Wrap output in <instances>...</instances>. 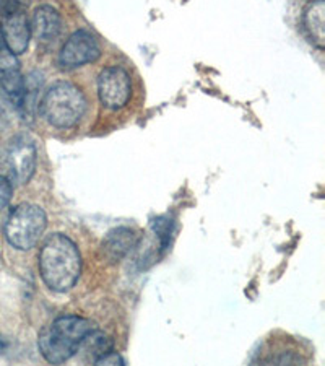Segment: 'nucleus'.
<instances>
[{"mask_svg": "<svg viewBox=\"0 0 325 366\" xmlns=\"http://www.w3.org/2000/svg\"><path fill=\"white\" fill-rule=\"evenodd\" d=\"M88 103L84 92L69 81H57L44 93L39 113L47 124L57 129L75 127L86 113Z\"/></svg>", "mask_w": 325, "mask_h": 366, "instance_id": "nucleus-3", "label": "nucleus"}, {"mask_svg": "<svg viewBox=\"0 0 325 366\" xmlns=\"http://www.w3.org/2000/svg\"><path fill=\"white\" fill-rule=\"evenodd\" d=\"M306 2H314V0H306Z\"/></svg>", "mask_w": 325, "mask_h": 366, "instance_id": "nucleus-18", "label": "nucleus"}, {"mask_svg": "<svg viewBox=\"0 0 325 366\" xmlns=\"http://www.w3.org/2000/svg\"><path fill=\"white\" fill-rule=\"evenodd\" d=\"M94 365H126V362H124L121 355H117L116 352H109L106 353V355H103L101 358H98L96 362H94Z\"/></svg>", "mask_w": 325, "mask_h": 366, "instance_id": "nucleus-16", "label": "nucleus"}, {"mask_svg": "<svg viewBox=\"0 0 325 366\" xmlns=\"http://www.w3.org/2000/svg\"><path fill=\"white\" fill-rule=\"evenodd\" d=\"M39 272L52 292L64 293L75 287L81 272L79 247L65 234L47 236L39 251Z\"/></svg>", "mask_w": 325, "mask_h": 366, "instance_id": "nucleus-1", "label": "nucleus"}, {"mask_svg": "<svg viewBox=\"0 0 325 366\" xmlns=\"http://www.w3.org/2000/svg\"><path fill=\"white\" fill-rule=\"evenodd\" d=\"M31 0H0V19L16 14H25Z\"/></svg>", "mask_w": 325, "mask_h": 366, "instance_id": "nucleus-14", "label": "nucleus"}, {"mask_svg": "<svg viewBox=\"0 0 325 366\" xmlns=\"http://www.w3.org/2000/svg\"><path fill=\"white\" fill-rule=\"evenodd\" d=\"M303 25L304 29L309 34L311 43L314 44L317 49H324L325 47V4L324 0H314L309 2L304 15H303Z\"/></svg>", "mask_w": 325, "mask_h": 366, "instance_id": "nucleus-11", "label": "nucleus"}, {"mask_svg": "<svg viewBox=\"0 0 325 366\" xmlns=\"http://www.w3.org/2000/svg\"><path fill=\"white\" fill-rule=\"evenodd\" d=\"M46 227L47 217L41 207L21 204L10 212L4 227V234L16 249L28 251L38 244Z\"/></svg>", "mask_w": 325, "mask_h": 366, "instance_id": "nucleus-4", "label": "nucleus"}, {"mask_svg": "<svg viewBox=\"0 0 325 366\" xmlns=\"http://www.w3.org/2000/svg\"><path fill=\"white\" fill-rule=\"evenodd\" d=\"M5 347H7V344H5V339L0 335V353L5 350Z\"/></svg>", "mask_w": 325, "mask_h": 366, "instance_id": "nucleus-17", "label": "nucleus"}, {"mask_svg": "<svg viewBox=\"0 0 325 366\" xmlns=\"http://www.w3.org/2000/svg\"><path fill=\"white\" fill-rule=\"evenodd\" d=\"M11 194H14V187H11L10 179L5 178V176H0V212L9 205Z\"/></svg>", "mask_w": 325, "mask_h": 366, "instance_id": "nucleus-15", "label": "nucleus"}, {"mask_svg": "<svg viewBox=\"0 0 325 366\" xmlns=\"http://www.w3.org/2000/svg\"><path fill=\"white\" fill-rule=\"evenodd\" d=\"M79 352H84L86 355V360H93L96 362L98 358H101L106 353L112 352V340L101 330L91 329L86 334V337L81 342Z\"/></svg>", "mask_w": 325, "mask_h": 366, "instance_id": "nucleus-12", "label": "nucleus"}, {"mask_svg": "<svg viewBox=\"0 0 325 366\" xmlns=\"http://www.w3.org/2000/svg\"><path fill=\"white\" fill-rule=\"evenodd\" d=\"M93 324L80 316H61L41 330L38 347L47 363L62 365L79 353L81 342Z\"/></svg>", "mask_w": 325, "mask_h": 366, "instance_id": "nucleus-2", "label": "nucleus"}, {"mask_svg": "<svg viewBox=\"0 0 325 366\" xmlns=\"http://www.w3.org/2000/svg\"><path fill=\"white\" fill-rule=\"evenodd\" d=\"M29 26H31V36H34L39 44H51L62 31V19L51 5H41L34 10Z\"/></svg>", "mask_w": 325, "mask_h": 366, "instance_id": "nucleus-9", "label": "nucleus"}, {"mask_svg": "<svg viewBox=\"0 0 325 366\" xmlns=\"http://www.w3.org/2000/svg\"><path fill=\"white\" fill-rule=\"evenodd\" d=\"M101 57V47L90 31L80 29L74 33L59 52V66L64 70H74L86 64L96 62Z\"/></svg>", "mask_w": 325, "mask_h": 366, "instance_id": "nucleus-5", "label": "nucleus"}, {"mask_svg": "<svg viewBox=\"0 0 325 366\" xmlns=\"http://www.w3.org/2000/svg\"><path fill=\"white\" fill-rule=\"evenodd\" d=\"M38 150L31 139L20 135L11 140L7 152V168L10 174V181L16 184H26L33 178L34 169H36Z\"/></svg>", "mask_w": 325, "mask_h": 366, "instance_id": "nucleus-7", "label": "nucleus"}, {"mask_svg": "<svg viewBox=\"0 0 325 366\" xmlns=\"http://www.w3.org/2000/svg\"><path fill=\"white\" fill-rule=\"evenodd\" d=\"M11 70H20V62L14 52L5 46L0 34V72H11Z\"/></svg>", "mask_w": 325, "mask_h": 366, "instance_id": "nucleus-13", "label": "nucleus"}, {"mask_svg": "<svg viewBox=\"0 0 325 366\" xmlns=\"http://www.w3.org/2000/svg\"><path fill=\"white\" fill-rule=\"evenodd\" d=\"M140 243V236L134 229L121 227L106 234L103 239V252L109 262H119L124 257L129 256Z\"/></svg>", "mask_w": 325, "mask_h": 366, "instance_id": "nucleus-10", "label": "nucleus"}, {"mask_svg": "<svg viewBox=\"0 0 325 366\" xmlns=\"http://www.w3.org/2000/svg\"><path fill=\"white\" fill-rule=\"evenodd\" d=\"M0 34H2L5 46L15 56L26 52L29 39H31V26H29L26 14L2 16V20H0Z\"/></svg>", "mask_w": 325, "mask_h": 366, "instance_id": "nucleus-8", "label": "nucleus"}, {"mask_svg": "<svg viewBox=\"0 0 325 366\" xmlns=\"http://www.w3.org/2000/svg\"><path fill=\"white\" fill-rule=\"evenodd\" d=\"M132 93L130 75L124 67L112 66L104 69L98 79V94L104 108L121 109L129 103Z\"/></svg>", "mask_w": 325, "mask_h": 366, "instance_id": "nucleus-6", "label": "nucleus"}]
</instances>
